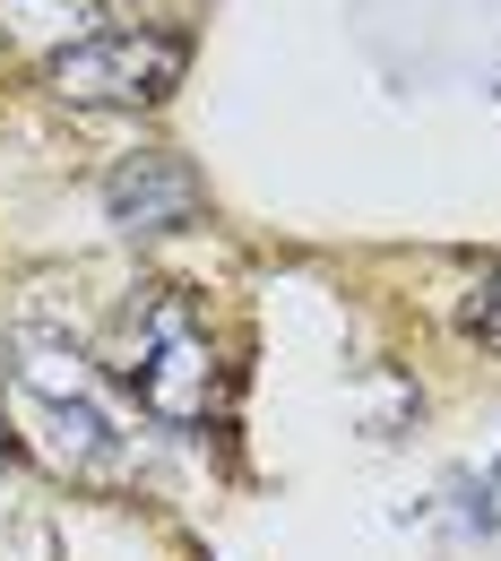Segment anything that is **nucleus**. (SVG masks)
Here are the masks:
<instances>
[{"instance_id":"f257e3e1","label":"nucleus","mask_w":501,"mask_h":561,"mask_svg":"<svg viewBox=\"0 0 501 561\" xmlns=\"http://www.w3.org/2000/svg\"><path fill=\"white\" fill-rule=\"evenodd\" d=\"M122 380H130V398H139L147 415L173 423V432L208 423L225 363H216L208 311H200L182 285H139V302H130V320H122Z\"/></svg>"},{"instance_id":"f03ea898","label":"nucleus","mask_w":501,"mask_h":561,"mask_svg":"<svg viewBox=\"0 0 501 561\" xmlns=\"http://www.w3.org/2000/svg\"><path fill=\"white\" fill-rule=\"evenodd\" d=\"M182 70H191L182 26H95L44 61V87L87 113H139V104H164L182 87Z\"/></svg>"},{"instance_id":"7ed1b4c3","label":"nucleus","mask_w":501,"mask_h":561,"mask_svg":"<svg viewBox=\"0 0 501 561\" xmlns=\"http://www.w3.org/2000/svg\"><path fill=\"white\" fill-rule=\"evenodd\" d=\"M200 208H208V182L173 147H139L104 173V216L122 233H182V225H200Z\"/></svg>"},{"instance_id":"20e7f679","label":"nucleus","mask_w":501,"mask_h":561,"mask_svg":"<svg viewBox=\"0 0 501 561\" xmlns=\"http://www.w3.org/2000/svg\"><path fill=\"white\" fill-rule=\"evenodd\" d=\"M87 18H95V0H0V35L35 44L44 61H53L61 44H78V35H95Z\"/></svg>"},{"instance_id":"39448f33","label":"nucleus","mask_w":501,"mask_h":561,"mask_svg":"<svg viewBox=\"0 0 501 561\" xmlns=\"http://www.w3.org/2000/svg\"><path fill=\"white\" fill-rule=\"evenodd\" d=\"M458 329H467L476 346H501V260H493L476 285H467V302H458Z\"/></svg>"}]
</instances>
